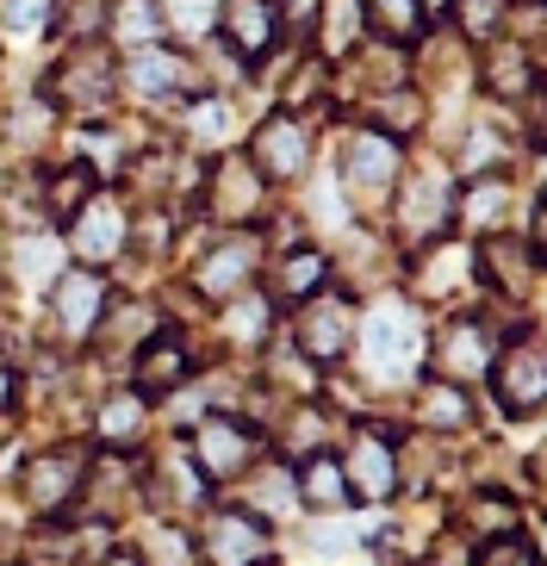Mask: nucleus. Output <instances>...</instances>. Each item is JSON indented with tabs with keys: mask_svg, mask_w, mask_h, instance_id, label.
Returning <instances> with one entry per match:
<instances>
[{
	"mask_svg": "<svg viewBox=\"0 0 547 566\" xmlns=\"http://www.w3.org/2000/svg\"><path fill=\"white\" fill-rule=\"evenodd\" d=\"M355 349H361L367 380H380V386L411 380V367L423 361V317H417V300H404V293L374 300L355 317Z\"/></svg>",
	"mask_w": 547,
	"mask_h": 566,
	"instance_id": "f257e3e1",
	"label": "nucleus"
},
{
	"mask_svg": "<svg viewBox=\"0 0 547 566\" xmlns=\"http://www.w3.org/2000/svg\"><path fill=\"white\" fill-rule=\"evenodd\" d=\"M181 449L206 473V485L218 492V485H236L255 473V461L267 454V430L249 423V417H236V411H199L181 430Z\"/></svg>",
	"mask_w": 547,
	"mask_h": 566,
	"instance_id": "f03ea898",
	"label": "nucleus"
},
{
	"mask_svg": "<svg viewBox=\"0 0 547 566\" xmlns=\"http://www.w3.org/2000/svg\"><path fill=\"white\" fill-rule=\"evenodd\" d=\"M485 380H492L497 411L511 417V423H535L547 411V355H541V324L535 317L511 324V336H497Z\"/></svg>",
	"mask_w": 547,
	"mask_h": 566,
	"instance_id": "7ed1b4c3",
	"label": "nucleus"
},
{
	"mask_svg": "<svg viewBox=\"0 0 547 566\" xmlns=\"http://www.w3.org/2000/svg\"><path fill=\"white\" fill-rule=\"evenodd\" d=\"M44 106L56 118H87V125H99V118L113 113L118 101V75H113V56H106V44H69V56L44 75Z\"/></svg>",
	"mask_w": 547,
	"mask_h": 566,
	"instance_id": "20e7f679",
	"label": "nucleus"
},
{
	"mask_svg": "<svg viewBox=\"0 0 547 566\" xmlns=\"http://www.w3.org/2000/svg\"><path fill=\"white\" fill-rule=\"evenodd\" d=\"M243 156L255 163L267 187H293L298 175H312V156H317V125L312 113H298V106H281V113H267L255 132H249Z\"/></svg>",
	"mask_w": 547,
	"mask_h": 566,
	"instance_id": "39448f33",
	"label": "nucleus"
},
{
	"mask_svg": "<svg viewBox=\"0 0 547 566\" xmlns=\"http://www.w3.org/2000/svg\"><path fill=\"white\" fill-rule=\"evenodd\" d=\"M398 175H404V144H398V137L361 125V132L343 144V175H336V187H343L348 206H361V212L386 206L392 187H398Z\"/></svg>",
	"mask_w": 547,
	"mask_h": 566,
	"instance_id": "423d86ee",
	"label": "nucleus"
},
{
	"mask_svg": "<svg viewBox=\"0 0 547 566\" xmlns=\"http://www.w3.org/2000/svg\"><path fill=\"white\" fill-rule=\"evenodd\" d=\"M492 349H497V331L492 317L480 312H454L442 317L423 343V367H430L435 380H454V386H473L485 380V367H492Z\"/></svg>",
	"mask_w": 547,
	"mask_h": 566,
	"instance_id": "0eeeda50",
	"label": "nucleus"
},
{
	"mask_svg": "<svg viewBox=\"0 0 547 566\" xmlns=\"http://www.w3.org/2000/svg\"><path fill=\"white\" fill-rule=\"evenodd\" d=\"M262 206H267V181L255 175V163H249L243 150H218L212 163H206V187H199V206L193 212H206L212 224H262Z\"/></svg>",
	"mask_w": 547,
	"mask_h": 566,
	"instance_id": "6e6552de",
	"label": "nucleus"
},
{
	"mask_svg": "<svg viewBox=\"0 0 547 566\" xmlns=\"http://www.w3.org/2000/svg\"><path fill=\"white\" fill-rule=\"evenodd\" d=\"M355 317H361V305L324 286L305 305H293V349L312 367H336L343 355H355Z\"/></svg>",
	"mask_w": 547,
	"mask_h": 566,
	"instance_id": "1a4fd4ad",
	"label": "nucleus"
},
{
	"mask_svg": "<svg viewBox=\"0 0 547 566\" xmlns=\"http://www.w3.org/2000/svg\"><path fill=\"white\" fill-rule=\"evenodd\" d=\"M44 293H50V343H56V349H87L99 312L113 300L106 274H99V268H63Z\"/></svg>",
	"mask_w": 547,
	"mask_h": 566,
	"instance_id": "9d476101",
	"label": "nucleus"
},
{
	"mask_svg": "<svg viewBox=\"0 0 547 566\" xmlns=\"http://www.w3.org/2000/svg\"><path fill=\"white\" fill-rule=\"evenodd\" d=\"M454 181H461V175H448L442 163L398 175V187H392V200H398V237H404L411 250H423L430 237H442L448 224H454Z\"/></svg>",
	"mask_w": 547,
	"mask_h": 566,
	"instance_id": "9b49d317",
	"label": "nucleus"
},
{
	"mask_svg": "<svg viewBox=\"0 0 547 566\" xmlns=\"http://www.w3.org/2000/svg\"><path fill=\"white\" fill-rule=\"evenodd\" d=\"M199 566H255L274 554V523L255 516L249 504H231V511H206L193 535Z\"/></svg>",
	"mask_w": 547,
	"mask_h": 566,
	"instance_id": "f8f14e48",
	"label": "nucleus"
},
{
	"mask_svg": "<svg viewBox=\"0 0 547 566\" xmlns=\"http://www.w3.org/2000/svg\"><path fill=\"white\" fill-rule=\"evenodd\" d=\"M262 262H267L262 231L236 224V231H224V237L206 243V255H199V268H193V293L199 300H212V305H224V300H236L243 286H255Z\"/></svg>",
	"mask_w": 547,
	"mask_h": 566,
	"instance_id": "ddd939ff",
	"label": "nucleus"
},
{
	"mask_svg": "<svg viewBox=\"0 0 547 566\" xmlns=\"http://www.w3.org/2000/svg\"><path fill=\"white\" fill-rule=\"evenodd\" d=\"M541 274L547 262L523 243V231H485L473 237V281H485L497 300H535L541 293Z\"/></svg>",
	"mask_w": 547,
	"mask_h": 566,
	"instance_id": "4468645a",
	"label": "nucleus"
},
{
	"mask_svg": "<svg viewBox=\"0 0 547 566\" xmlns=\"http://www.w3.org/2000/svg\"><path fill=\"white\" fill-rule=\"evenodd\" d=\"M125 237H132V206L106 193V187H94L82 212L69 218V250H75L82 268H113L125 255Z\"/></svg>",
	"mask_w": 547,
	"mask_h": 566,
	"instance_id": "2eb2a0df",
	"label": "nucleus"
},
{
	"mask_svg": "<svg viewBox=\"0 0 547 566\" xmlns=\"http://www.w3.org/2000/svg\"><path fill=\"white\" fill-rule=\"evenodd\" d=\"M212 32L236 63H267V56L281 51L286 25H281V13H274V0H218Z\"/></svg>",
	"mask_w": 547,
	"mask_h": 566,
	"instance_id": "dca6fc26",
	"label": "nucleus"
},
{
	"mask_svg": "<svg viewBox=\"0 0 547 566\" xmlns=\"http://www.w3.org/2000/svg\"><path fill=\"white\" fill-rule=\"evenodd\" d=\"M193 374H199L193 343H187V336L175 331V324H156V331H149L144 343L132 349V386L144 392L149 405L168 399V392H175V386H187Z\"/></svg>",
	"mask_w": 547,
	"mask_h": 566,
	"instance_id": "f3484780",
	"label": "nucleus"
},
{
	"mask_svg": "<svg viewBox=\"0 0 547 566\" xmlns=\"http://www.w3.org/2000/svg\"><path fill=\"white\" fill-rule=\"evenodd\" d=\"M82 473H87V449H50V454H32V461L19 467V499L32 504L38 516H69L75 492H82Z\"/></svg>",
	"mask_w": 547,
	"mask_h": 566,
	"instance_id": "a211bd4d",
	"label": "nucleus"
},
{
	"mask_svg": "<svg viewBox=\"0 0 547 566\" xmlns=\"http://www.w3.org/2000/svg\"><path fill=\"white\" fill-rule=\"evenodd\" d=\"M343 461V480H348V499L361 504H386L398 492V449L392 436L380 430V423H355V436H348V449L336 454Z\"/></svg>",
	"mask_w": 547,
	"mask_h": 566,
	"instance_id": "6ab92c4d",
	"label": "nucleus"
},
{
	"mask_svg": "<svg viewBox=\"0 0 547 566\" xmlns=\"http://www.w3.org/2000/svg\"><path fill=\"white\" fill-rule=\"evenodd\" d=\"M125 87L132 94H144V101H187V94H199V69L187 51H175V44H132V56H125Z\"/></svg>",
	"mask_w": 547,
	"mask_h": 566,
	"instance_id": "aec40b11",
	"label": "nucleus"
},
{
	"mask_svg": "<svg viewBox=\"0 0 547 566\" xmlns=\"http://www.w3.org/2000/svg\"><path fill=\"white\" fill-rule=\"evenodd\" d=\"M485 51V94H492L497 106H516L529 101V94H541V51H529L523 38H492V44H480Z\"/></svg>",
	"mask_w": 547,
	"mask_h": 566,
	"instance_id": "412c9836",
	"label": "nucleus"
},
{
	"mask_svg": "<svg viewBox=\"0 0 547 566\" xmlns=\"http://www.w3.org/2000/svg\"><path fill=\"white\" fill-rule=\"evenodd\" d=\"M417 255V274L411 281V300H454V286H466L473 281V243H461V237H430L423 250H411Z\"/></svg>",
	"mask_w": 547,
	"mask_h": 566,
	"instance_id": "4be33fe9",
	"label": "nucleus"
},
{
	"mask_svg": "<svg viewBox=\"0 0 547 566\" xmlns=\"http://www.w3.org/2000/svg\"><path fill=\"white\" fill-rule=\"evenodd\" d=\"M330 274H336L330 250H317V243H293V250L274 262V274H267V300L293 312V305H305L312 293H324Z\"/></svg>",
	"mask_w": 547,
	"mask_h": 566,
	"instance_id": "5701e85b",
	"label": "nucleus"
},
{
	"mask_svg": "<svg viewBox=\"0 0 547 566\" xmlns=\"http://www.w3.org/2000/svg\"><path fill=\"white\" fill-rule=\"evenodd\" d=\"M38 181V206H44V224H69V218L82 212V200L94 193V187H106L94 175V168L82 163V156H69V163L44 168V175H32Z\"/></svg>",
	"mask_w": 547,
	"mask_h": 566,
	"instance_id": "b1692460",
	"label": "nucleus"
},
{
	"mask_svg": "<svg viewBox=\"0 0 547 566\" xmlns=\"http://www.w3.org/2000/svg\"><path fill=\"white\" fill-rule=\"evenodd\" d=\"M7 268L25 293H44L56 274L69 268V250H63V231H19L13 250H7Z\"/></svg>",
	"mask_w": 547,
	"mask_h": 566,
	"instance_id": "393cba45",
	"label": "nucleus"
},
{
	"mask_svg": "<svg viewBox=\"0 0 547 566\" xmlns=\"http://www.w3.org/2000/svg\"><path fill=\"white\" fill-rule=\"evenodd\" d=\"M144 430H149V399L137 392V386H118L113 399H99V411H94V442L99 449H137L144 442Z\"/></svg>",
	"mask_w": 547,
	"mask_h": 566,
	"instance_id": "a878e982",
	"label": "nucleus"
},
{
	"mask_svg": "<svg viewBox=\"0 0 547 566\" xmlns=\"http://www.w3.org/2000/svg\"><path fill=\"white\" fill-rule=\"evenodd\" d=\"M466 423H473V399H466V386L423 374V386H417V430H423V436H466Z\"/></svg>",
	"mask_w": 547,
	"mask_h": 566,
	"instance_id": "bb28decb",
	"label": "nucleus"
},
{
	"mask_svg": "<svg viewBox=\"0 0 547 566\" xmlns=\"http://www.w3.org/2000/svg\"><path fill=\"white\" fill-rule=\"evenodd\" d=\"M293 485H298V504H312V511H343V504H348L343 461H336L330 449H317V454H298V467H293Z\"/></svg>",
	"mask_w": 547,
	"mask_h": 566,
	"instance_id": "cd10ccee",
	"label": "nucleus"
},
{
	"mask_svg": "<svg viewBox=\"0 0 547 566\" xmlns=\"http://www.w3.org/2000/svg\"><path fill=\"white\" fill-rule=\"evenodd\" d=\"M231 137H236V113H231V101L224 94H187V144H193L199 156L206 150H231Z\"/></svg>",
	"mask_w": 547,
	"mask_h": 566,
	"instance_id": "c85d7f7f",
	"label": "nucleus"
},
{
	"mask_svg": "<svg viewBox=\"0 0 547 566\" xmlns=\"http://www.w3.org/2000/svg\"><path fill=\"white\" fill-rule=\"evenodd\" d=\"M224 343H236V349H267V336H274V300L267 293H255V286H243L236 300H224Z\"/></svg>",
	"mask_w": 547,
	"mask_h": 566,
	"instance_id": "c756f323",
	"label": "nucleus"
},
{
	"mask_svg": "<svg viewBox=\"0 0 547 566\" xmlns=\"http://www.w3.org/2000/svg\"><path fill=\"white\" fill-rule=\"evenodd\" d=\"M132 548H137V560H144V566H199L193 535H187L175 516H149L144 535H137Z\"/></svg>",
	"mask_w": 547,
	"mask_h": 566,
	"instance_id": "7c9ffc66",
	"label": "nucleus"
},
{
	"mask_svg": "<svg viewBox=\"0 0 547 566\" xmlns=\"http://www.w3.org/2000/svg\"><path fill=\"white\" fill-rule=\"evenodd\" d=\"M442 13L454 19L448 32L461 38V44H492V38H504V25H511V0H448Z\"/></svg>",
	"mask_w": 547,
	"mask_h": 566,
	"instance_id": "2f4dec72",
	"label": "nucleus"
},
{
	"mask_svg": "<svg viewBox=\"0 0 547 566\" xmlns=\"http://www.w3.org/2000/svg\"><path fill=\"white\" fill-rule=\"evenodd\" d=\"M162 32H168L162 0H113L106 7V38H118V44H156Z\"/></svg>",
	"mask_w": 547,
	"mask_h": 566,
	"instance_id": "473e14b6",
	"label": "nucleus"
},
{
	"mask_svg": "<svg viewBox=\"0 0 547 566\" xmlns=\"http://www.w3.org/2000/svg\"><path fill=\"white\" fill-rule=\"evenodd\" d=\"M466 516H473V535H511V530H523V504L504 492V485H480L473 499H466Z\"/></svg>",
	"mask_w": 547,
	"mask_h": 566,
	"instance_id": "72a5a7b5",
	"label": "nucleus"
},
{
	"mask_svg": "<svg viewBox=\"0 0 547 566\" xmlns=\"http://www.w3.org/2000/svg\"><path fill=\"white\" fill-rule=\"evenodd\" d=\"M249 511L267 516V523H281V516L298 511V485H293V467H262L255 480H249Z\"/></svg>",
	"mask_w": 547,
	"mask_h": 566,
	"instance_id": "f704fd0d",
	"label": "nucleus"
},
{
	"mask_svg": "<svg viewBox=\"0 0 547 566\" xmlns=\"http://www.w3.org/2000/svg\"><path fill=\"white\" fill-rule=\"evenodd\" d=\"M367 32L398 38V44H417L423 38V0H361Z\"/></svg>",
	"mask_w": 547,
	"mask_h": 566,
	"instance_id": "c9c22d12",
	"label": "nucleus"
},
{
	"mask_svg": "<svg viewBox=\"0 0 547 566\" xmlns=\"http://www.w3.org/2000/svg\"><path fill=\"white\" fill-rule=\"evenodd\" d=\"M56 0H0V38L7 44H38L50 32Z\"/></svg>",
	"mask_w": 547,
	"mask_h": 566,
	"instance_id": "e433bc0d",
	"label": "nucleus"
},
{
	"mask_svg": "<svg viewBox=\"0 0 547 566\" xmlns=\"http://www.w3.org/2000/svg\"><path fill=\"white\" fill-rule=\"evenodd\" d=\"M473 566H541V542L535 530H511V535H485Z\"/></svg>",
	"mask_w": 547,
	"mask_h": 566,
	"instance_id": "4c0bfd02",
	"label": "nucleus"
},
{
	"mask_svg": "<svg viewBox=\"0 0 547 566\" xmlns=\"http://www.w3.org/2000/svg\"><path fill=\"white\" fill-rule=\"evenodd\" d=\"M361 542H374V535H361V523L355 530H336V523H312V535H305V548L317 554V560H343L348 548H361Z\"/></svg>",
	"mask_w": 547,
	"mask_h": 566,
	"instance_id": "58836bf2",
	"label": "nucleus"
},
{
	"mask_svg": "<svg viewBox=\"0 0 547 566\" xmlns=\"http://www.w3.org/2000/svg\"><path fill=\"white\" fill-rule=\"evenodd\" d=\"M312 212L324 218V224H336V231L348 224V200H343V187H336L330 175H324V181H312Z\"/></svg>",
	"mask_w": 547,
	"mask_h": 566,
	"instance_id": "ea45409f",
	"label": "nucleus"
},
{
	"mask_svg": "<svg viewBox=\"0 0 547 566\" xmlns=\"http://www.w3.org/2000/svg\"><path fill=\"white\" fill-rule=\"evenodd\" d=\"M274 13H281V25H286V32H305V38H312L317 0H274Z\"/></svg>",
	"mask_w": 547,
	"mask_h": 566,
	"instance_id": "a19ab883",
	"label": "nucleus"
},
{
	"mask_svg": "<svg viewBox=\"0 0 547 566\" xmlns=\"http://www.w3.org/2000/svg\"><path fill=\"white\" fill-rule=\"evenodd\" d=\"M87 566H144V560H137V548H125V542H106Z\"/></svg>",
	"mask_w": 547,
	"mask_h": 566,
	"instance_id": "79ce46f5",
	"label": "nucleus"
},
{
	"mask_svg": "<svg viewBox=\"0 0 547 566\" xmlns=\"http://www.w3.org/2000/svg\"><path fill=\"white\" fill-rule=\"evenodd\" d=\"M442 7H448V0H423V13H442Z\"/></svg>",
	"mask_w": 547,
	"mask_h": 566,
	"instance_id": "37998d69",
	"label": "nucleus"
},
{
	"mask_svg": "<svg viewBox=\"0 0 547 566\" xmlns=\"http://www.w3.org/2000/svg\"><path fill=\"white\" fill-rule=\"evenodd\" d=\"M13 566H19V560H13Z\"/></svg>",
	"mask_w": 547,
	"mask_h": 566,
	"instance_id": "c03bdc74",
	"label": "nucleus"
}]
</instances>
